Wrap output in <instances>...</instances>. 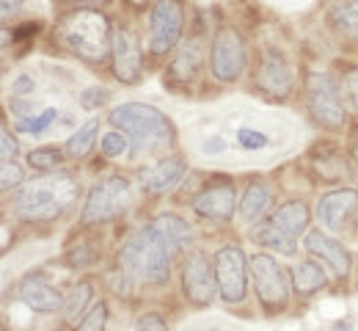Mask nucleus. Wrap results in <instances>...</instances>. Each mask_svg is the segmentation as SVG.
Returning a JSON list of instances; mask_svg holds the SVG:
<instances>
[{
  "instance_id": "1",
  "label": "nucleus",
  "mask_w": 358,
  "mask_h": 331,
  "mask_svg": "<svg viewBox=\"0 0 358 331\" xmlns=\"http://www.w3.org/2000/svg\"><path fill=\"white\" fill-rule=\"evenodd\" d=\"M78 199V183L69 171H55L22 183L11 196V213L22 221H58Z\"/></svg>"
},
{
  "instance_id": "2",
  "label": "nucleus",
  "mask_w": 358,
  "mask_h": 331,
  "mask_svg": "<svg viewBox=\"0 0 358 331\" xmlns=\"http://www.w3.org/2000/svg\"><path fill=\"white\" fill-rule=\"evenodd\" d=\"M108 122L127 133L130 139V149L135 152V157L141 155H160L166 149H171L177 141V127L174 122L155 105L146 102H124L119 108L110 111Z\"/></svg>"
},
{
  "instance_id": "3",
  "label": "nucleus",
  "mask_w": 358,
  "mask_h": 331,
  "mask_svg": "<svg viewBox=\"0 0 358 331\" xmlns=\"http://www.w3.org/2000/svg\"><path fill=\"white\" fill-rule=\"evenodd\" d=\"M52 42L61 50L78 55L80 61L102 64L113 48V31L102 11L78 8L64 14L52 28Z\"/></svg>"
},
{
  "instance_id": "4",
  "label": "nucleus",
  "mask_w": 358,
  "mask_h": 331,
  "mask_svg": "<svg viewBox=\"0 0 358 331\" xmlns=\"http://www.w3.org/2000/svg\"><path fill=\"white\" fill-rule=\"evenodd\" d=\"M174 254L157 235V230L141 227L119 248V271L146 284H166L171 276Z\"/></svg>"
},
{
  "instance_id": "5",
  "label": "nucleus",
  "mask_w": 358,
  "mask_h": 331,
  "mask_svg": "<svg viewBox=\"0 0 358 331\" xmlns=\"http://www.w3.org/2000/svg\"><path fill=\"white\" fill-rule=\"evenodd\" d=\"M130 199H133V188H130L127 177H122V174L99 177L91 185L89 196H86V204L80 210V224L83 227H99V224H108V221L119 218L127 210Z\"/></svg>"
},
{
  "instance_id": "6",
  "label": "nucleus",
  "mask_w": 358,
  "mask_h": 331,
  "mask_svg": "<svg viewBox=\"0 0 358 331\" xmlns=\"http://www.w3.org/2000/svg\"><path fill=\"white\" fill-rule=\"evenodd\" d=\"M306 105H309V113L320 127H325L331 133H339L345 127L348 111H345V102H342V89L328 72H309V78H306Z\"/></svg>"
},
{
  "instance_id": "7",
  "label": "nucleus",
  "mask_w": 358,
  "mask_h": 331,
  "mask_svg": "<svg viewBox=\"0 0 358 331\" xmlns=\"http://www.w3.org/2000/svg\"><path fill=\"white\" fill-rule=\"evenodd\" d=\"M251 265V276H254V290L259 304L268 312H284L289 304V284L281 271V265L270 257V254H254L248 260Z\"/></svg>"
},
{
  "instance_id": "8",
  "label": "nucleus",
  "mask_w": 358,
  "mask_h": 331,
  "mask_svg": "<svg viewBox=\"0 0 358 331\" xmlns=\"http://www.w3.org/2000/svg\"><path fill=\"white\" fill-rule=\"evenodd\" d=\"M248 64V52H245V42L240 36L237 28H221L213 36V48H210V69L218 80L224 83H234L243 78Z\"/></svg>"
},
{
  "instance_id": "9",
  "label": "nucleus",
  "mask_w": 358,
  "mask_h": 331,
  "mask_svg": "<svg viewBox=\"0 0 358 331\" xmlns=\"http://www.w3.org/2000/svg\"><path fill=\"white\" fill-rule=\"evenodd\" d=\"M185 28V11L179 0H155L149 11V39L146 48L152 55H163L179 45Z\"/></svg>"
},
{
  "instance_id": "10",
  "label": "nucleus",
  "mask_w": 358,
  "mask_h": 331,
  "mask_svg": "<svg viewBox=\"0 0 358 331\" xmlns=\"http://www.w3.org/2000/svg\"><path fill=\"white\" fill-rule=\"evenodd\" d=\"M215 268V282H218V293L226 304H240L248 293V260L243 254L240 246H224L215 251L213 260Z\"/></svg>"
},
{
  "instance_id": "11",
  "label": "nucleus",
  "mask_w": 358,
  "mask_h": 331,
  "mask_svg": "<svg viewBox=\"0 0 358 331\" xmlns=\"http://www.w3.org/2000/svg\"><path fill=\"white\" fill-rule=\"evenodd\" d=\"M182 290H185V298L196 309H207L213 304L218 282H213V268L201 251L187 254V260L182 265Z\"/></svg>"
},
{
  "instance_id": "12",
  "label": "nucleus",
  "mask_w": 358,
  "mask_h": 331,
  "mask_svg": "<svg viewBox=\"0 0 358 331\" xmlns=\"http://www.w3.org/2000/svg\"><path fill=\"white\" fill-rule=\"evenodd\" d=\"M257 86L268 97H275V99L289 97L292 86H295V72H292L289 61H287L275 48L262 50L259 72H257Z\"/></svg>"
},
{
  "instance_id": "13",
  "label": "nucleus",
  "mask_w": 358,
  "mask_h": 331,
  "mask_svg": "<svg viewBox=\"0 0 358 331\" xmlns=\"http://www.w3.org/2000/svg\"><path fill=\"white\" fill-rule=\"evenodd\" d=\"M110 58H113V75L127 83L135 86L141 83V75H143V61H141V48H138V39L127 28H113V48H110Z\"/></svg>"
},
{
  "instance_id": "14",
  "label": "nucleus",
  "mask_w": 358,
  "mask_h": 331,
  "mask_svg": "<svg viewBox=\"0 0 358 331\" xmlns=\"http://www.w3.org/2000/svg\"><path fill=\"white\" fill-rule=\"evenodd\" d=\"M358 207V190L356 188H339L331 193H322L317 199V218L325 230L339 232L350 221V216Z\"/></svg>"
},
{
  "instance_id": "15",
  "label": "nucleus",
  "mask_w": 358,
  "mask_h": 331,
  "mask_svg": "<svg viewBox=\"0 0 358 331\" xmlns=\"http://www.w3.org/2000/svg\"><path fill=\"white\" fill-rule=\"evenodd\" d=\"M234 199H237V190L231 183H215L193 199V213L207 221L226 224L234 216Z\"/></svg>"
},
{
  "instance_id": "16",
  "label": "nucleus",
  "mask_w": 358,
  "mask_h": 331,
  "mask_svg": "<svg viewBox=\"0 0 358 331\" xmlns=\"http://www.w3.org/2000/svg\"><path fill=\"white\" fill-rule=\"evenodd\" d=\"M185 169H187V163H185V157H179V155L160 157L155 166H149V169L141 171V185H143V190H149V193H155V196H163V193L174 190L179 183H182Z\"/></svg>"
},
{
  "instance_id": "17",
  "label": "nucleus",
  "mask_w": 358,
  "mask_h": 331,
  "mask_svg": "<svg viewBox=\"0 0 358 331\" xmlns=\"http://www.w3.org/2000/svg\"><path fill=\"white\" fill-rule=\"evenodd\" d=\"M306 251L314 254V257H320V260H325L328 265H331V271L339 276V279H345L348 274H350V251L345 248V243H339L336 237L325 235L322 230H312V232H306Z\"/></svg>"
},
{
  "instance_id": "18",
  "label": "nucleus",
  "mask_w": 358,
  "mask_h": 331,
  "mask_svg": "<svg viewBox=\"0 0 358 331\" xmlns=\"http://www.w3.org/2000/svg\"><path fill=\"white\" fill-rule=\"evenodd\" d=\"M20 301L34 309V312H42V315H50V312H58L64 307L61 301V293L52 287L50 282H45L39 274H31L20 282Z\"/></svg>"
},
{
  "instance_id": "19",
  "label": "nucleus",
  "mask_w": 358,
  "mask_h": 331,
  "mask_svg": "<svg viewBox=\"0 0 358 331\" xmlns=\"http://www.w3.org/2000/svg\"><path fill=\"white\" fill-rule=\"evenodd\" d=\"M199 66H201V42H199V39H187V42L177 50V58H174V64H171L166 80L179 83V86H187V83L196 78Z\"/></svg>"
},
{
  "instance_id": "20",
  "label": "nucleus",
  "mask_w": 358,
  "mask_h": 331,
  "mask_svg": "<svg viewBox=\"0 0 358 331\" xmlns=\"http://www.w3.org/2000/svg\"><path fill=\"white\" fill-rule=\"evenodd\" d=\"M152 227L157 230V235L163 237V243L169 246V251L177 257L179 251L190 243V224L185 221V218H179V216H171V213H163V216H157L155 221H152Z\"/></svg>"
},
{
  "instance_id": "21",
  "label": "nucleus",
  "mask_w": 358,
  "mask_h": 331,
  "mask_svg": "<svg viewBox=\"0 0 358 331\" xmlns=\"http://www.w3.org/2000/svg\"><path fill=\"white\" fill-rule=\"evenodd\" d=\"M270 204H273V188L262 180H254V183H248V188L240 199V216L245 224H254L257 218H262L268 213Z\"/></svg>"
},
{
  "instance_id": "22",
  "label": "nucleus",
  "mask_w": 358,
  "mask_h": 331,
  "mask_svg": "<svg viewBox=\"0 0 358 331\" xmlns=\"http://www.w3.org/2000/svg\"><path fill=\"white\" fill-rule=\"evenodd\" d=\"M270 221L278 227V230H284L287 235L298 237L301 232H306V227H309V207L303 204V202H284L273 216H270Z\"/></svg>"
},
{
  "instance_id": "23",
  "label": "nucleus",
  "mask_w": 358,
  "mask_h": 331,
  "mask_svg": "<svg viewBox=\"0 0 358 331\" xmlns=\"http://www.w3.org/2000/svg\"><path fill=\"white\" fill-rule=\"evenodd\" d=\"M328 22L342 36L358 42V0H336L328 8Z\"/></svg>"
},
{
  "instance_id": "24",
  "label": "nucleus",
  "mask_w": 358,
  "mask_h": 331,
  "mask_svg": "<svg viewBox=\"0 0 358 331\" xmlns=\"http://www.w3.org/2000/svg\"><path fill=\"white\" fill-rule=\"evenodd\" d=\"M325 282H328L325 271H322L317 262H312V260L298 262V265L292 268V287H295L298 295H312L317 290H322Z\"/></svg>"
},
{
  "instance_id": "25",
  "label": "nucleus",
  "mask_w": 358,
  "mask_h": 331,
  "mask_svg": "<svg viewBox=\"0 0 358 331\" xmlns=\"http://www.w3.org/2000/svg\"><path fill=\"white\" fill-rule=\"evenodd\" d=\"M254 240L257 243H262V246H268V248H273V251H278V254H284V257H292L295 251H298V246H295V237L287 235L284 230H278L273 221H265V224H259L254 232Z\"/></svg>"
},
{
  "instance_id": "26",
  "label": "nucleus",
  "mask_w": 358,
  "mask_h": 331,
  "mask_svg": "<svg viewBox=\"0 0 358 331\" xmlns=\"http://www.w3.org/2000/svg\"><path fill=\"white\" fill-rule=\"evenodd\" d=\"M96 130H99V122L96 119H89L83 127H78L66 143H64V152H66V157H72V160H80V157H86L91 152V146L96 141Z\"/></svg>"
},
{
  "instance_id": "27",
  "label": "nucleus",
  "mask_w": 358,
  "mask_h": 331,
  "mask_svg": "<svg viewBox=\"0 0 358 331\" xmlns=\"http://www.w3.org/2000/svg\"><path fill=\"white\" fill-rule=\"evenodd\" d=\"M55 116H58V111H55V108L36 111V113H31V116H22V119L17 122V130H20V133H25V136H42L47 127H52Z\"/></svg>"
},
{
  "instance_id": "28",
  "label": "nucleus",
  "mask_w": 358,
  "mask_h": 331,
  "mask_svg": "<svg viewBox=\"0 0 358 331\" xmlns=\"http://www.w3.org/2000/svg\"><path fill=\"white\" fill-rule=\"evenodd\" d=\"M89 301H91V282L75 284V287H72V293H69V298L64 301V309H66V321H75V318H80V312H86Z\"/></svg>"
},
{
  "instance_id": "29",
  "label": "nucleus",
  "mask_w": 358,
  "mask_h": 331,
  "mask_svg": "<svg viewBox=\"0 0 358 331\" xmlns=\"http://www.w3.org/2000/svg\"><path fill=\"white\" fill-rule=\"evenodd\" d=\"M66 152H61L58 146H42V149H34L28 155V163L36 169V171H52L55 166H61Z\"/></svg>"
},
{
  "instance_id": "30",
  "label": "nucleus",
  "mask_w": 358,
  "mask_h": 331,
  "mask_svg": "<svg viewBox=\"0 0 358 331\" xmlns=\"http://www.w3.org/2000/svg\"><path fill=\"white\" fill-rule=\"evenodd\" d=\"M234 143L243 149V152H259V149H268L270 136L262 130H254V127H240L234 133Z\"/></svg>"
},
{
  "instance_id": "31",
  "label": "nucleus",
  "mask_w": 358,
  "mask_h": 331,
  "mask_svg": "<svg viewBox=\"0 0 358 331\" xmlns=\"http://www.w3.org/2000/svg\"><path fill=\"white\" fill-rule=\"evenodd\" d=\"M105 323H108V304L99 301L94 309L86 312V318H83L72 331H105Z\"/></svg>"
},
{
  "instance_id": "32",
  "label": "nucleus",
  "mask_w": 358,
  "mask_h": 331,
  "mask_svg": "<svg viewBox=\"0 0 358 331\" xmlns=\"http://www.w3.org/2000/svg\"><path fill=\"white\" fill-rule=\"evenodd\" d=\"M99 146H102V155H105V157H122V155L130 149V139L122 136V130H119V133H105Z\"/></svg>"
},
{
  "instance_id": "33",
  "label": "nucleus",
  "mask_w": 358,
  "mask_h": 331,
  "mask_svg": "<svg viewBox=\"0 0 358 331\" xmlns=\"http://www.w3.org/2000/svg\"><path fill=\"white\" fill-rule=\"evenodd\" d=\"M22 183H25L22 169H20L14 160H3V177H0V185H3V190H11L14 185H22Z\"/></svg>"
},
{
  "instance_id": "34",
  "label": "nucleus",
  "mask_w": 358,
  "mask_h": 331,
  "mask_svg": "<svg viewBox=\"0 0 358 331\" xmlns=\"http://www.w3.org/2000/svg\"><path fill=\"white\" fill-rule=\"evenodd\" d=\"M345 97H348V105L358 113V66H350L345 75Z\"/></svg>"
},
{
  "instance_id": "35",
  "label": "nucleus",
  "mask_w": 358,
  "mask_h": 331,
  "mask_svg": "<svg viewBox=\"0 0 358 331\" xmlns=\"http://www.w3.org/2000/svg\"><path fill=\"white\" fill-rule=\"evenodd\" d=\"M108 99V92H102V89H89V92H83L80 94V105L86 108V111H96V108H102V102Z\"/></svg>"
},
{
  "instance_id": "36",
  "label": "nucleus",
  "mask_w": 358,
  "mask_h": 331,
  "mask_svg": "<svg viewBox=\"0 0 358 331\" xmlns=\"http://www.w3.org/2000/svg\"><path fill=\"white\" fill-rule=\"evenodd\" d=\"M66 260H69V265H72V268H86V265L94 262V251H89L86 246H78V248H72V251H69V257H66Z\"/></svg>"
},
{
  "instance_id": "37",
  "label": "nucleus",
  "mask_w": 358,
  "mask_h": 331,
  "mask_svg": "<svg viewBox=\"0 0 358 331\" xmlns=\"http://www.w3.org/2000/svg\"><path fill=\"white\" fill-rule=\"evenodd\" d=\"M0 146H3V160H14L17 157L20 146H17V139L11 136L8 127H3V133H0Z\"/></svg>"
},
{
  "instance_id": "38",
  "label": "nucleus",
  "mask_w": 358,
  "mask_h": 331,
  "mask_svg": "<svg viewBox=\"0 0 358 331\" xmlns=\"http://www.w3.org/2000/svg\"><path fill=\"white\" fill-rule=\"evenodd\" d=\"M135 331H169V326H166V321L160 318V315H143L141 321H138V326H135Z\"/></svg>"
},
{
  "instance_id": "39",
  "label": "nucleus",
  "mask_w": 358,
  "mask_h": 331,
  "mask_svg": "<svg viewBox=\"0 0 358 331\" xmlns=\"http://www.w3.org/2000/svg\"><path fill=\"white\" fill-rule=\"evenodd\" d=\"M11 89H14V94H17V97H28V94H34L36 80H34L31 75H20V78H14Z\"/></svg>"
},
{
  "instance_id": "40",
  "label": "nucleus",
  "mask_w": 358,
  "mask_h": 331,
  "mask_svg": "<svg viewBox=\"0 0 358 331\" xmlns=\"http://www.w3.org/2000/svg\"><path fill=\"white\" fill-rule=\"evenodd\" d=\"M22 8V0H0V14H3V22L8 25Z\"/></svg>"
},
{
  "instance_id": "41",
  "label": "nucleus",
  "mask_w": 358,
  "mask_h": 331,
  "mask_svg": "<svg viewBox=\"0 0 358 331\" xmlns=\"http://www.w3.org/2000/svg\"><path fill=\"white\" fill-rule=\"evenodd\" d=\"M226 146H229V143H226L221 136H213V139H207V141L201 143V152H204V155H221V152H226Z\"/></svg>"
},
{
  "instance_id": "42",
  "label": "nucleus",
  "mask_w": 358,
  "mask_h": 331,
  "mask_svg": "<svg viewBox=\"0 0 358 331\" xmlns=\"http://www.w3.org/2000/svg\"><path fill=\"white\" fill-rule=\"evenodd\" d=\"M143 3H146V0H130V6H135V8H141Z\"/></svg>"
},
{
  "instance_id": "43",
  "label": "nucleus",
  "mask_w": 358,
  "mask_h": 331,
  "mask_svg": "<svg viewBox=\"0 0 358 331\" xmlns=\"http://www.w3.org/2000/svg\"><path fill=\"white\" fill-rule=\"evenodd\" d=\"M72 3H96V0H72Z\"/></svg>"
},
{
  "instance_id": "44",
  "label": "nucleus",
  "mask_w": 358,
  "mask_h": 331,
  "mask_svg": "<svg viewBox=\"0 0 358 331\" xmlns=\"http://www.w3.org/2000/svg\"><path fill=\"white\" fill-rule=\"evenodd\" d=\"M353 155H356V166H358V141H356V152H353Z\"/></svg>"
}]
</instances>
